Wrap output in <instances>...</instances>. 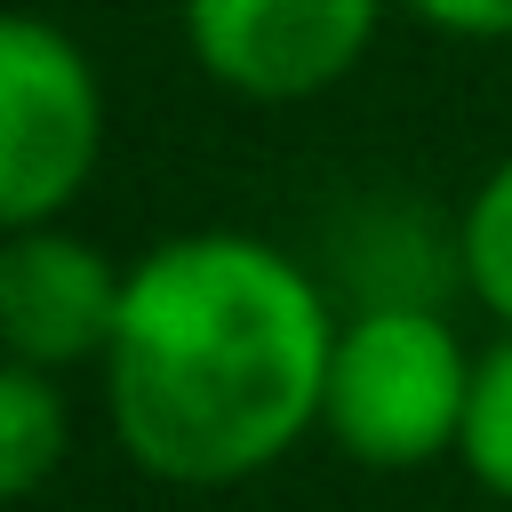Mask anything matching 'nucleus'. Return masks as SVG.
<instances>
[{"instance_id":"3","label":"nucleus","mask_w":512,"mask_h":512,"mask_svg":"<svg viewBox=\"0 0 512 512\" xmlns=\"http://www.w3.org/2000/svg\"><path fill=\"white\" fill-rule=\"evenodd\" d=\"M104 160V80L56 16H0V224H64Z\"/></svg>"},{"instance_id":"7","label":"nucleus","mask_w":512,"mask_h":512,"mask_svg":"<svg viewBox=\"0 0 512 512\" xmlns=\"http://www.w3.org/2000/svg\"><path fill=\"white\" fill-rule=\"evenodd\" d=\"M456 288L496 328H512V152L488 160L456 208Z\"/></svg>"},{"instance_id":"4","label":"nucleus","mask_w":512,"mask_h":512,"mask_svg":"<svg viewBox=\"0 0 512 512\" xmlns=\"http://www.w3.org/2000/svg\"><path fill=\"white\" fill-rule=\"evenodd\" d=\"M400 0H176L192 64L264 112L312 104L352 80Z\"/></svg>"},{"instance_id":"8","label":"nucleus","mask_w":512,"mask_h":512,"mask_svg":"<svg viewBox=\"0 0 512 512\" xmlns=\"http://www.w3.org/2000/svg\"><path fill=\"white\" fill-rule=\"evenodd\" d=\"M456 464L480 496L512 504V328H496L472 360V400H464V432H456Z\"/></svg>"},{"instance_id":"1","label":"nucleus","mask_w":512,"mask_h":512,"mask_svg":"<svg viewBox=\"0 0 512 512\" xmlns=\"http://www.w3.org/2000/svg\"><path fill=\"white\" fill-rule=\"evenodd\" d=\"M336 288L280 240L200 224L128 264L120 328L96 360L112 448L160 488L264 480L320 432Z\"/></svg>"},{"instance_id":"9","label":"nucleus","mask_w":512,"mask_h":512,"mask_svg":"<svg viewBox=\"0 0 512 512\" xmlns=\"http://www.w3.org/2000/svg\"><path fill=\"white\" fill-rule=\"evenodd\" d=\"M400 16H416L448 40H472V48L512 40V0H400Z\"/></svg>"},{"instance_id":"5","label":"nucleus","mask_w":512,"mask_h":512,"mask_svg":"<svg viewBox=\"0 0 512 512\" xmlns=\"http://www.w3.org/2000/svg\"><path fill=\"white\" fill-rule=\"evenodd\" d=\"M128 264H112L72 224H24L0 240V352L48 376H72L104 360L120 328Z\"/></svg>"},{"instance_id":"6","label":"nucleus","mask_w":512,"mask_h":512,"mask_svg":"<svg viewBox=\"0 0 512 512\" xmlns=\"http://www.w3.org/2000/svg\"><path fill=\"white\" fill-rule=\"evenodd\" d=\"M72 456V392L48 368H0V496H40Z\"/></svg>"},{"instance_id":"2","label":"nucleus","mask_w":512,"mask_h":512,"mask_svg":"<svg viewBox=\"0 0 512 512\" xmlns=\"http://www.w3.org/2000/svg\"><path fill=\"white\" fill-rule=\"evenodd\" d=\"M472 344L440 304H352L336 320L320 432L368 472H416L456 456L472 400Z\"/></svg>"}]
</instances>
